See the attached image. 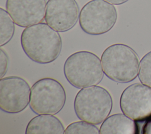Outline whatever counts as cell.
I'll return each mask as SVG.
<instances>
[{"label": "cell", "instance_id": "1", "mask_svg": "<svg viewBox=\"0 0 151 134\" xmlns=\"http://www.w3.org/2000/svg\"><path fill=\"white\" fill-rule=\"evenodd\" d=\"M21 44L25 54L33 61L48 64L55 60L62 48L60 34L47 23L26 27L21 35Z\"/></svg>", "mask_w": 151, "mask_h": 134}, {"label": "cell", "instance_id": "2", "mask_svg": "<svg viewBox=\"0 0 151 134\" xmlns=\"http://www.w3.org/2000/svg\"><path fill=\"white\" fill-rule=\"evenodd\" d=\"M101 63L104 74L117 83L130 82L139 73L137 54L124 44H114L106 48L102 53Z\"/></svg>", "mask_w": 151, "mask_h": 134}, {"label": "cell", "instance_id": "3", "mask_svg": "<svg viewBox=\"0 0 151 134\" xmlns=\"http://www.w3.org/2000/svg\"><path fill=\"white\" fill-rule=\"evenodd\" d=\"M112 107L113 100L109 92L96 85L80 89L74 102L78 118L94 125L101 123L109 116Z\"/></svg>", "mask_w": 151, "mask_h": 134}, {"label": "cell", "instance_id": "4", "mask_svg": "<svg viewBox=\"0 0 151 134\" xmlns=\"http://www.w3.org/2000/svg\"><path fill=\"white\" fill-rule=\"evenodd\" d=\"M63 70L67 80L77 89L97 85L104 76L101 60L87 51L71 54L65 61Z\"/></svg>", "mask_w": 151, "mask_h": 134}, {"label": "cell", "instance_id": "5", "mask_svg": "<svg viewBox=\"0 0 151 134\" xmlns=\"http://www.w3.org/2000/svg\"><path fill=\"white\" fill-rule=\"evenodd\" d=\"M65 100L63 86L52 78L41 79L31 88L29 104L36 114L55 115L62 110Z\"/></svg>", "mask_w": 151, "mask_h": 134}, {"label": "cell", "instance_id": "6", "mask_svg": "<svg viewBox=\"0 0 151 134\" xmlns=\"http://www.w3.org/2000/svg\"><path fill=\"white\" fill-rule=\"evenodd\" d=\"M117 18V11L113 4L104 0H91L80 11L79 24L85 33L99 35L111 30Z\"/></svg>", "mask_w": 151, "mask_h": 134}, {"label": "cell", "instance_id": "7", "mask_svg": "<svg viewBox=\"0 0 151 134\" xmlns=\"http://www.w3.org/2000/svg\"><path fill=\"white\" fill-rule=\"evenodd\" d=\"M31 88L24 79L18 76L0 80V108L8 113H18L29 103Z\"/></svg>", "mask_w": 151, "mask_h": 134}, {"label": "cell", "instance_id": "8", "mask_svg": "<svg viewBox=\"0 0 151 134\" xmlns=\"http://www.w3.org/2000/svg\"><path fill=\"white\" fill-rule=\"evenodd\" d=\"M122 112L134 121L151 117V87L134 83L126 87L120 99Z\"/></svg>", "mask_w": 151, "mask_h": 134}, {"label": "cell", "instance_id": "9", "mask_svg": "<svg viewBox=\"0 0 151 134\" xmlns=\"http://www.w3.org/2000/svg\"><path fill=\"white\" fill-rule=\"evenodd\" d=\"M79 15V6L76 0H48L44 19L57 31L66 32L75 26Z\"/></svg>", "mask_w": 151, "mask_h": 134}, {"label": "cell", "instance_id": "10", "mask_svg": "<svg viewBox=\"0 0 151 134\" xmlns=\"http://www.w3.org/2000/svg\"><path fill=\"white\" fill-rule=\"evenodd\" d=\"M46 0H6V10L15 24L27 27L42 21Z\"/></svg>", "mask_w": 151, "mask_h": 134}, {"label": "cell", "instance_id": "11", "mask_svg": "<svg viewBox=\"0 0 151 134\" xmlns=\"http://www.w3.org/2000/svg\"><path fill=\"white\" fill-rule=\"evenodd\" d=\"M64 127L61 122L53 115H38L28 122L26 134H63Z\"/></svg>", "mask_w": 151, "mask_h": 134}, {"label": "cell", "instance_id": "12", "mask_svg": "<svg viewBox=\"0 0 151 134\" xmlns=\"http://www.w3.org/2000/svg\"><path fill=\"white\" fill-rule=\"evenodd\" d=\"M137 127L134 120L124 113H117L108 116L101 125L100 134H134Z\"/></svg>", "mask_w": 151, "mask_h": 134}, {"label": "cell", "instance_id": "13", "mask_svg": "<svg viewBox=\"0 0 151 134\" xmlns=\"http://www.w3.org/2000/svg\"><path fill=\"white\" fill-rule=\"evenodd\" d=\"M15 22L6 10L0 8V46L10 41L15 32Z\"/></svg>", "mask_w": 151, "mask_h": 134}, {"label": "cell", "instance_id": "14", "mask_svg": "<svg viewBox=\"0 0 151 134\" xmlns=\"http://www.w3.org/2000/svg\"><path fill=\"white\" fill-rule=\"evenodd\" d=\"M65 134H99V129L95 125L86 121L70 123L64 130Z\"/></svg>", "mask_w": 151, "mask_h": 134}, {"label": "cell", "instance_id": "15", "mask_svg": "<svg viewBox=\"0 0 151 134\" xmlns=\"http://www.w3.org/2000/svg\"><path fill=\"white\" fill-rule=\"evenodd\" d=\"M138 77L142 83L151 87V51L145 54L140 60Z\"/></svg>", "mask_w": 151, "mask_h": 134}, {"label": "cell", "instance_id": "16", "mask_svg": "<svg viewBox=\"0 0 151 134\" xmlns=\"http://www.w3.org/2000/svg\"><path fill=\"white\" fill-rule=\"evenodd\" d=\"M8 57L6 52L1 48L0 49V77L2 78L6 74L8 66Z\"/></svg>", "mask_w": 151, "mask_h": 134}, {"label": "cell", "instance_id": "17", "mask_svg": "<svg viewBox=\"0 0 151 134\" xmlns=\"http://www.w3.org/2000/svg\"><path fill=\"white\" fill-rule=\"evenodd\" d=\"M142 133L151 134V119H150L143 127Z\"/></svg>", "mask_w": 151, "mask_h": 134}, {"label": "cell", "instance_id": "18", "mask_svg": "<svg viewBox=\"0 0 151 134\" xmlns=\"http://www.w3.org/2000/svg\"><path fill=\"white\" fill-rule=\"evenodd\" d=\"M113 5H122L123 4L126 3V2H127L129 0H104Z\"/></svg>", "mask_w": 151, "mask_h": 134}]
</instances>
